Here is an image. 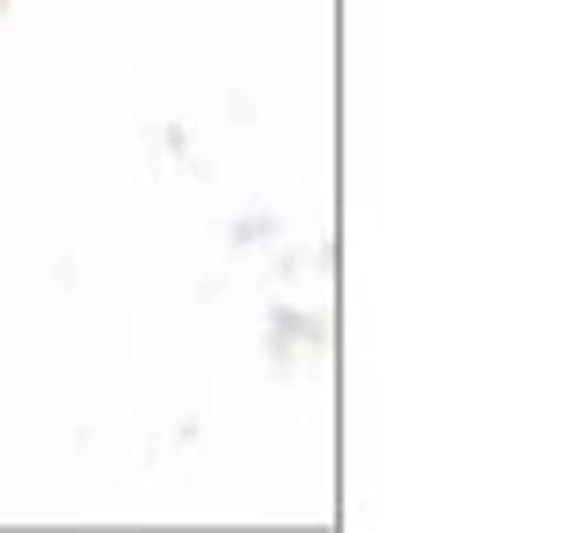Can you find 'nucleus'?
I'll return each instance as SVG.
<instances>
[]
</instances>
